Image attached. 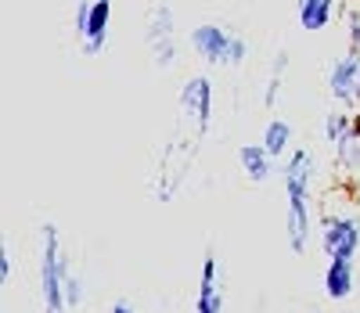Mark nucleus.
<instances>
[{"mask_svg":"<svg viewBox=\"0 0 360 313\" xmlns=\"http://www.w3.org/2000/svg\"><path fill=\"white\" fill-rule=\"evenodd\" d=\"M353 112H346V108H332V112H324V122H321V130H324V141L332 144V148H339L346 137H349V130H353Z\"/></svg>","mask_w":360,"mask_h":313,"instance_id":"obj_15","label":"nucleus"},{"mask_svg":"<svg viewBox=\"0 0 360 313\" xmlns=\"http://www.w3.org/2000/svg\"><path fill=\"white\" fill-rule=\"evenodd\" d=\"M195 313H224L220 267H217V256L213 253L202 260V281H198V295H195Z\"/></svg>","mask_w":360,"mask_h":313,"instance_id":"obj_8","label":"nucleus"},{"mask_svg":"<svg viewBox=\"0 0 360 313\" xmlns=\"http://www.w3.org/2000/svg\"><path fill=\"white\" fill-rule=\"evenodd\" d=\"M11 274H15V260H11V248L4 245V248H0V277L11 281Z\"/></svg>","mask_w":360,"mask_h":313,"instance_id":"obj_20","label":"nucleus"},{"mask_svg":"<svg viewBox=\"0 0 360 313\" xmlns=\"http://www.w3.org/2000/svg\"><path fill=\"white\" fill-rule=\"evenodd\" d=\"M108 22H112V0H94V11H90V25L83 33V51L86 54H101L108 44Z\"/></svg>","mask_w":360,"mask_h":313,"instance_id":"obj_12","label":"nucleus"},{"mask_svg":"<svg viewBox=\"0 0 360 313\" xmlns=\"http://www.w3.org/2000/svg\"><path fill=\"white\" fill-rule=\"evenodd\" d=\"M245 58H249V40H245L242 33H234V40H231V54H227V69L245 65Z\"/></svg>","mask_w":360,"mask_h":313,"instance_id":"obj_18","label":"nucleus"},{"mask_svg":"<svg viewBox=\"0 0 360 313\" xmlns=\"http://www.w3.org/2000/svg\"><path fill=\"white\" fill-rule=\"evenodd\" d=\"M314 151L307 148H295L285 166H281V187H285V198L288 202H310V184H314Z\"/></svg>","mask_w":360,"mask_h":313,"instance_id":"obj_6","label":"nucleus"},{"mask_svg":"<svg viewBox=\"0 0 360 313\" xmlns=\"http://www.w3.org/2000/svg\"><path fill=\"white\" fill-rule=\"evenodd\" d=\"M285 72H288V51H278V58L270 61L266 83H263V105H266V108H274V105H278V94H281Z\"/></svg>","mask_w":360,"mask_h":313,"instance_id":"obj_16","label":"nucleus"},{"mask_svg":"<svg viewBox=\"0 0 360 313\" xmlns=\"http://www.w3.org/2000/svg\"><path fill=\"white\" fill-rule=\"evenodd\" d=\"M79 302H83V277L69 270V277H65V309H79Z\"/></svg>","mask_w":360,"mask_h":313,"instance_id":"obj_17","label":"nucleus"},{"mask_svg":"<svg viewBox=\"0 0 360 313\" xmlns=\"http://www.w3.org/2000/svg\"><path fill=\"white\" fill-rule=\"evenodd\" d=\"M328 94L332 101L353 115H360V51L346 47L328 65Z\"/></svg>","mask_w":360,"mask_h":313,"instance_id":"obj_2","label":"nucleus"},{"mask_svg":"<svg viewBox=\"0 0 360 313\" xmlns=\"http://www.w3.org/2000/svg\"><path fill=\"white\" fill-rule=\"evenodd\" d=\"M259 144L270 151V159H274V162L281 159V155L288 159V155L295 151V148H292V122H288V119H270L266 127H263Z\"/></svg>","mask_w":360,"mask_h":313,"instance_id":"obj_14","label":"nucleus"},{"mask_svg":"<svg viewBox=\"0 0 360 313\" xmlns=\"http://www.w3.org/2000/svg\"><path fill=\"white\" fill-rule=\"evenodd\" d=\"M335 11H346L339 0H295V18L307 33H321V29L332 25Z\"/></svg>","mask_w":360,"mask_h":313,"instance_id":"obj_10","label":"nucleus"},{"mask_svg":"<svg viewBox=\"0 0 360 313\" xmlns=\"http://www.w3.org/2000/svg\"><path fill=\"white\" fill-rule=\"evenodd\" d=\"M238 166H242V173H245L252 184H263V180L274 177V159H270V151H266L259 141L238 148Z\"/></svg>","mask_w":360,"mask_h":313,"instance_id":"obj_11","label":"nucleus"},{"mask_svg":"<svg viewBox=\"0 0 360 313\" xmlns=\"http://www.w3.org/2000/svg\"><path fill=\"white\" fill-rule=\"evenodd\" d=\"M69 260L62 253V238L54 224L40 227V295H44V313H69L65 309V277H69Z\"/></svg>","mask_w":360,"mask_h":313,"instance_id":"obj_1","label":"nucleus"},{"mask_svg":"<svg viewBox=\"0 0 360 313\" xmlns=\"http://www.w3.org/2000/svg\"><path fill=\"white\" fill-rule=\"evenodd\" d=\"M356 119H360V115H356Z\"/></svg>","mask_w":360,"mask_h":313,"instance_id":"obj_22","label":"nucleus"},{"mask_svg":"<svg viewBox=\"0 0 360 313\" xmlns=\"http://www.w3.org/2000/svg\"><path fill=\"white\" fill-rule=\"evenodd\" d=\"M112 313H137V309H134V306H130L127 299H119V302L112 306Z\"/></svg>","mask_w":360,"mask_h":313,"instance_id":"obj_21","label":"nucleus"},{"mask_svg":"<svg viewBox=\"0 0 360 313\" xmlns=\"http://www.w3.org/2000/svg\"><path fill=\"white\" fill-rule=\"evenodd\" d=\"M180 112L188 119H195L198 137L209 134V122H213V79L209 76H191L180 87Z\"/></svg>","mask_w":360,"mask_h":313,"instance_id":"obj_5","label":"nucleus"},{"mask_svg":"<svg viewBox=\"0 0 360 313\" xmlns=\"http://www.w3.org/2000/svg\"><path fill=\"white\" fill-rule=\"evenodd\" d=\"M353 263L349 260H328V270H324V295L332 302H342L353 295Z\"/></svg>","mask_w":360,"mask_h":313,"instance_id":"obj_13","label":"nucleus"},{"mask_svg":"<svg viewBox=\"0 0 360 313\" xmlns=\"http://www.w3.org/2000/svg\"><path fill=\"white\" fill-rule=\"evenodd\" d=\"M321 248L328 260H349L360 253V216L339 212L321 220Z\"/></svg>","mask_w":360,"mask_h":313,"instance_id":"obj_4","label":"nucleus"},{"mask_svg":"<svg viewBox=\"0 0 360 313\" xmlns=\"http://www.w3.org/2000/svg\"><path fill=\"white\" fill-rule=\"evenodd\" d=\"M285 238L295 256L307 253L310 241V202H285Z\"/></svg>","mask_w":360,"mask_h":313,"instance_id":"obj_9","label":"nucleus"},{"mask_svg":"<svg viewBox=\"0 0 360 313\" xmlns=\"http://www.w3.org/2000/svg\"><path fill=\"white\" fill-rule=\"evenodd\" d=\"M144 40H148V51H152L155 69H169L176 61V18H173V8L162 4V0H155L152 11H148Z\"/></svg>","mask_w":360,"mask_h":313,"instance_id":"obj_3","label":"nucleus"},{"mask_svg":"<svg viewBox=\"0 0 360 313\" xmlns=\"http://www.w3.org/2000/svg\"><path fill=\"white\" fill-rule=\"evenodd\" d=\"M346 40L353 51H360V8H346Z\"/></svg>","mask_w":360,"mask_h":313,"instance_id":"obj_19","label":"nucleus"},{"mask_svg":"<svg viewBox=\"0 0 360 313\" xmlns=\"http://www.w3.org/2000/svg\"><path fill=\"white\" fill-rule=\"evenodd\" d=\"M231 40H234V33H231V29H224V25H217V22H202V25L191 29V47H195V54L205 61V65L227 69Z\"/></svg>","mask_w":360,"mask_h":313,"instance_id":"obj_7","label":"nucleus"}]
</instances>
